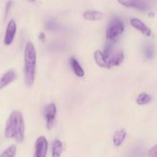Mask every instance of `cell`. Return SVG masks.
Here are the masks:
<instances>
[{
  "label": "cell",
  "mask_w": 157,
  "mask_h": 157,
  "mask_svg": "<svg viewBox=\"0 0 157 157\" xmlns=\"http://www.w3.org/2000/svg\"><path fill=\"white\" fill-rule=\"evenodd\" d=\"M56 113L57 107L54 103H51L48 105L46 106V107L44 108V116L46 121V127L48 130H51L55 124V119H56Z\"/></svg>",
  "instance_id": "277c9868"
},
{
  "label": "cell",
  "mask_w": 157,
  "mask_h": 157,
  "mask_svg": "<svg viewBox=\"0 0 157 157\" xmlns=\"http://www.w3.org/2000/svg\"><path fill=\"white\" fill-rule=\"evenodd\" d=\"M124 54L122 51H118L108 58L109 64L110 67H117L124 62Z\"/></svg>",
  "instance_id": "7c38bea8"
},
{
  "label": "cell",
  "mask_w": 157,
  "mask_h": 157,
  "mask_svg": "<svg viewBox=\"0 0 157 157\" xmlns=\"http://www.w3.org/2000/svg\"><path fill=\"white\" fill-rule=\"evenodd\" d=\"M148 154L150 157H157V146L156 145H154L151 149H150Z\"/></svg>",
  "instance_id": "7402d4cb"
},
{
  "label": "cell",
  "mask_w": 157,
  "mask_h": 157,
  "mask_svg": "<svg viewBox=\"0 0 157 157\" xmlns=\"http://www.w3.org/2000/svg\"><path fill=\"white\" fill-rule=\"evenodd\" d=\"M25 124L23 114L19 110H13L9 116L5 128V136L7 139H13L18 144L25 140Z\"/></svg>",
  "instance_id": "6da1fadb"
},
{
  "label": "cell",
  "mask_w": 157,
  "mask_h": 157,
  "mask_svg": "<svg viewBox=\"0 0 157 157\" xmlns=\"http://www.w3.org/2000/svg\"><path fill=\"white\" fill-rule=\"evenodd\" d=\"M35 150L33 157H46L48 149V142L44 136H38L35 141Z\"/></svg>",
  "instance_id": "5b68a950"
},
{
  "label": "cell",
  "mask_w": 157,
  "mask_h": 157,
  "mask_svg": "<svg viewBox=\"0 0 157 157\" xmlns=\"http://www.w3.org/2000/svg\"><path fill=\"white\" fill-rule=\"evenodd\" d=\"M31 1H32V2H35V0H31Z\"/></svg>",
  "instance_id": "d4e9b609"
},
{
  "label": "cell",
  "mask_w": 157,
  "mask_h": 157,
  "mask_svg": "<svg viewBox=\"0 0 157 157\" xmlns=\"http://www.w3.org/2000/svg\"><path fill=\"white\" fill-rule=\"evenodd\" d=\"M36 50L32 41H28L24 51L25 84L27 87H32L35 82L36 71Z\"/></svg>",
  "instance_id": "7a4b0ae2"
},
{
  "label": "cell",
  "mask_w": 157,
  "mask_h": 157,
  "mask_svg": "<svg viewBox=\"0 0 157 157\" xmlns=\"http://www.w3.org/2000/svg\"><path fill=\"white\" fill-rule=\"evenodd\" d=\"M69 62H70V65L75 75L79 78H83L84 76V71L80 63L78 61V60L75 57H71L69 59Z\"/></svg>",
  "instance_id": "5bb4252c"
},
{
  "label": "cell",
  "mask_w": 157,
  "mask_h": 157,
  "mask_svg": "<svg viewBox=\"0 0 157 157\" xmlns=\"http://www.w3.org/2000/svg\"><path fill=\"white\" fill-rule=\"evenodd\" d=\"M16 78L17 75L13 69H11V70L6 71L0 78V90L9 86L10 84H12Z\"/></svg>",
  "instance_id": "9c48e42d"
},
{
  "label": "cell",
  "mask_w": 157,
  "mask_h": 157,
  "mask_svg": "<svg viewBox=\"0 0 157 157\" xmlns=\"http://www.w3.org/2000/svg\"><path fill=\"white\" fill-rule=\"evenodd\" d=\"M12 1H9L7 2V4H6V16L7 15L8 12H9V9L11 8V6H12Z\"/></svg>",
  "instance_id": "603a6c76"
},
{
  "label": "cell",
  "mask_w": 157,
  "mask_h": 157,
  "mask_svg": "<svg viewBox=\"0 0 157 157\" xmlns=\"http://www.w3.org/2000/svg\"><path fill=\"white\" fill-rule=\"evenodd\" d=\"M130 23L134 29L140 31V32L143 35H145V36L149 37L151 35V29H150L145 23L143 22L140 19H139V18H132L130 20Z\"/></svg>",
  "instance_id": "ba28073f"
},
{
  "label": "cell",
  "mask_w": 157,
  "mask_h": 157,
  "mask_svg": "<svg viewBox=\"0 0 157 157\" xmlns=\"http://www.w3.org/2000/svg\"><path fill=\"white\" fill-rule=\"evenodd\" d=\"M94 58L95 62L99 67L106 69H110L111 67L109 64L108 58L104 55V53L101 51H95L94 53Z\"/></svg>",
  "instance_id": "30bf717a"
},
{
  "label": "cell",
  "mask_w": 157,
  "mask_h": 157,
  "mask_svg": "<svg viewBox=\"0 0 157 157\" xmlns=\"http://www.w3.org/2000/svg\"><path fill=\"white\" fill-rule=\"evenodd\" d=\"M152 101H153V98H152L151 95H150L147 93H145V92L140 94L136 99V104L138 105L141 106L147 105V104H150Z\"/></svg>",
  "instance_id": "2e32d148"
},
{
  "label": "cell",
  "mask_w": 157,
  "mask_h": 157,
  "mask_svg": "<svg viewBox=\"0 0 157 157\" xmlns=\"http://www.w3.org/2000/svg\"><path fill=\"white\" fill-rule=\"evenodd\" d=\"M143 154H144V150L142 148L139 147V148H136L132 151L131 154H130V157H143Z\"/></svg>",
  "instance_id": "ffe728a7"
},
{
  "label": "cell",
  "mask_w": 157,
  "mask_h": 157,
  "mask_svg": "<svg viewBox=\"0 0 157 157\" xmlns=\"http://www.w3.org/2000/svg\"><path fill=\"white\" fill-rule=\"evenodd\" d=\"M121 5L127 8H134L141 12H145L148 9L147 5L142 0H117Z\"/></svg>",
  "instance_id": "52a82bcc"
},
{
  "label": "cell",
  "mask_w": 157,
  "mask_h": 157,
  "mask_svg": "<svg viewBox=\"0 0 157 157\" xmlns=\"http://www.w3.org/2000/svg\"><path fill=\"white\" fill-rule=\"evenodd\" d=\"M63 151V144L59 140H55L52 143V157H61Z\"/></svg>",
  "instance_id": "9a60e30c"
},
{
  "label": "cell",
  "mask_w": 157,
  "mask_h": 157,
  "mask_svg": "<svg viewBox=\"0 0 157 157\" xmlns=\"http://www.w3.org/2000/svg\"><path fill=\"white\" fill-rule=\"evenodd\" d=\"M112 50H113V47H112V44H110V42L105 46V48H104V52H103V53H104V55L108 58L109 57L112 55Z\"/></svg>",
  "instance_id": "44dd1931"
},
{
  "label": "cell",
  "mask_w": 157,
  "mask_h": 157,
  "mask_svg": "<svg viewBox=\"0 0 157 157\" xmlns=\"http://www.w3.org/2000/svg\"><path fill=\"white\" fill-rule=\"evenodd\" d=\"M83 18L87 21H101L103 18V13L97 10H87L83 14Z\"/></svg>",
  "instance_id": "4fadbf2b"
},
{
  "label": "cell",
  "mask_w": 157,
  "mask_h": 157,
  "mask_svg": "<svg viewBox=\"0 0 157 157\" xmlns=\"http://www.w3.org/2000/svg\"><path fill=\"white\" fill-rule=\"evenodd\" d=\"M127 136V132L124 128L117 130L113 135V144L116 147H120L123 144Z\"/></svg>",
  "instance_id": "8fae6325"
},
{
  "label": "cell",
  "mask_w": 157,
  "mask_h": 157,
  "mask_svg": "<svg viewBox=\"0 0 157 157\" xmlns=\"http://www.w3.org/2000/svg\"><path fill=\"white\" fill-rule=\"evenodd\" d=\"M44 38H45V35H44V32H41V33L39 34V39L43 41H44Z\"/></svg>",
  "instance_id": "cb8c5ba5"
},
{
  "label": "cell",
  "mask_w": 157,
  "mask_h": 157,
  "mask_svg": "<svg viewBox=\"0 0 157 157\" xmlns=\"http://www.w3.org/2000/svg\"><path fill=\"white\" fill-rule=\"evenodd\" d=\"M58 23L55 22L54 20H49L45 25V28L48 31H56L58 29Z\"/></svg>",
  "instance_id": "d6986e66"
},
{
  "label": "cell",
  "mask_w": 157,
  "mask_h": 157,
  "mask_svg": "<svg viewBox=\"0 0 157 157\" xmlns=\"http://www.w3.org/2000/svg\"><path fill=\"white\" fill-rule=\"evenodd\" d=\"M17 148L15 145H12L8 147L6 150L0 154V157H15L16 154Z\"/></svg>",
  "instance_id": "e0dca14e"
},
{
  "label": "cell",
  "mask_w": 157,
  "mask_h": 157,
  "mask_svg": "<svg viewBox=\"0 0 157 157\" xmlns=\"http://www.w3.org/2000/svg\"><path fill=\"white\" fill-rule=\"evenodd\" d=\"M124 32V23L121 18L113 17L106 29V38L110 42L116 41Z\"/></svg>",
  "instance_id": "3957f363"
},
{
  "label": "cell",
  "mask_w": 157,
  "mask_h": 157,
  "mask_svg": "<svg viewBox=\"0 0 157 157\" xmlns=\"http://www.w3.org/2000/svg\"><path fill=\"white\" fill-rule=\"evenodd\" d=\"M154 48L151 44H147L144 48V55L147 59H153L154 57Z\"/></svg>",
  "instance_id": "ac0fdd59"
},
{
  "label": "cell",
  "mask_w": 157,
  "mask_h": 157,
  "mask_svg": "<svg viewBox=\"0 0 157 157\" xmlns=\"http://www.w3.org/2000/svg\"><path fill=\"white\" fill-rule=\"evenodd\" d=\"M17 32V25L14 19H11L9 21L6 27V33L4 36V44L6 45L9 46L12 44L14 39H15V35Z\"/></svg>",
  "instance_id": "8992f818"
}]
</instances>
